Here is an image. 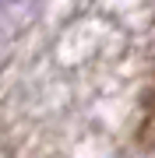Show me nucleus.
<instances>
[{
    "label": "nucleus",
    "instance_id": "1",
    "mask_svg": "<svg viewBox=\"0 0 155 158\" xmlns=\"http://www.w3.org/2000/svg\"><path fill=\"white\" fill-rule=\"evenodd\" d=\"M144 158H155V144H152V148H148V155H144Z\"/></svg>",
    "mask_w": 155,
    "mask_h": 158
}]
</instances>
